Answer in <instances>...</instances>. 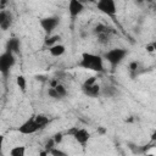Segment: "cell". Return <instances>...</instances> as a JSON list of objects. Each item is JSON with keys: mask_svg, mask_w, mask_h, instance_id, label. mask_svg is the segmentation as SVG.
<instances>
[{"mask_svg": "<svg viewBox=\"0 0 156 156\" xmlns=\"http://www.w3.org/2000/svg\"><path fill=\"white\" fill-rule=\"evenodd\" d=\"M78 66L94 71V72H104V60L100 55L91 54V52H83L80 56V61L78 62Z\"/></svg>", "mask_w": 156, "mask_h": 156, "instance_id": "1", "label": "cell"}, {"mask_svg": "<svg viewBox=\"0 0 156 156\" xmlns=\"http://www.w3.org/2000/svg\"><path fill=\"white\" fill-rule=\"evenodd\" d=\"M127 55H128V51L126 49L115 48V49H111V50L106 51L104 54V58L111 65V67H116L126 58Z\"/></svg>", "mask_w": 156, "mask_h": 156, "instance_id": "2", "label": "cell"}, {"mask_svg": "<svg viewBox=\"0 0 156 156\" xmlns=\"http://www.w3.org/2000/svg\"><path fill=\"white\" fill-rule=\"evenodd\" d=\"M82 91L89 98H98L101 94V88L96 82L95 77H89L82 84Z\"/></svg>", "mask_w": 156, "mask_h": 156, "instance_id": "3", "label": "cell"}, {"mask_svg": "<svg viewBox=\"0 0 156 156\" xmlns=\"http://www.w3.org/2000/svg\"><path fill=\"white\" fill-rule=\"evenodd\" d=\"M15 62H16V58H15L13 52L6 50L4 54H1V56H0V72L5 78L9 77L10 71L13 67Z\"/></svg>", "mask_w": 156, "mask_h": 156, "instance_id": "4", "label": "cell"}, {"mask_svg": "<svg viewBox=\"0 0 156 156\" xmlns=\"http://www.w3.org/2000/svg\"><path fill=\"white\" fill-rule=\"evenodd\" d=\"M66 134L73 136L74 140H76L78 144H80L82 146H85L87 143H88L89 139H90V133H89L87 129H84V128L72 127L71 129H68V130L66 132Z\"/></svg>", "mask_w": 156, "mask_h": 156, "instance_id": "5", "label": "cell"}, {"mask_svg": "<svg viewBox=\"0 0 156 156\" xmlns=\"http://www.w3.org/2000/svg\"><path fill=\"white\" fill-rule=\"evenodd\" d=\"M96 9L102 12L104 15L115 18L117 13V6L115 0H98L96 1Z\"/></svg>", "mask_w": 156, "mask_h": 156, "instance_id": "6", "label": "cell"}, {"mask_svg": "<svg viewBox=\"0 0 156 156\" xmlns=\"http://www.w3.org/2000/svg\"><path fill=\"white\" fill-rule=\"evenodd\" d=\"M40 27L44 29L46 34H51L54 29L60 24V17L58 16H49L40 20Z\"/></svg>", "mask_w": 156, "mask_h": 156, "instance_id": "7", "label": "cell"}, {"mask_svg": "<svg viewBox=\"0 0 156 156\" xmlns=\"http://www.w3.org/2000/svg\"><path fill=\"white\" fill-rule=\"evenodd\" d=\"M17 130H18L20 133H22V134H33V133H35V132H38V130H40V129H39V127H38V123H37L35 118L32 117V118L27 119L26 122H23V123L18 127Z\"/></svg>", "mask_w": 156, "mask_h": 156, "instance_id": "8", "label": "cell"}, {"mask_svg": "<svg viewBox=\"0 0 156 156\" xmlns=\"http://www.w3.org/2000/svg\"><path fill=\"white\" fill-rule=\"evenodd\" d=\"M84 10V2L80 0H69L68 1V13L72 18L79 16Z\"/></svg>", "mask_w": 156, "mask_h": 156, "instance_id": "9", "label": "cell"}, {"mask_svg": "<svg viewBox=\"0 0 156 156\" xmlns=\"http://www.w3.org/2000/svg\"><path fill=\"white\" fill-rule=\"evenodd\" d=\"M48 95L52 99H62L67 95V89L62 84H56L55 87H50L48 89Z\"/></svg>", "mask_w": 156, "mask_h": 156, "instance_id": "10", "label": "cell"}, {"mask_svg": "<svg viewBox=\"0 0 156 156\" xmlns=\"http://www.w3.org/2000/svg\"><path fill=\"white\" fill-rule=\"evenodd\" d=\"M13 17L12 13L9 10H1L0 11V28L2 30H7L12 24Z\"/></svg>", "mask_w": 156, "mask_h": 156, "instance_id": "11", "label": "cell"}, {"mask_svg": "<svg viewBox=\"0 0 156 156\" xmlns=\"http://www.w3.org/2000/svg\"><path fill=\"white\" fill-rule=\"evenodd\" d=\"M5 46H6V50L7 51H11L13 54H18L20 52V49H21V41H20V39L12 37V38H10L6 41V45Z\"/></svg>", "mask_w": 156, "mask_h": 156, "instance_id": "12", "label": "cell"}, {"mask_svg": "<svg viewBox=\"0 0 156 156\" xmlns=\"http://www.w3.org/2000/svg\"><path fill=\"white\" fill-rule=\"evenodd\" d=\"M65 51H66L65 45H62V44H60V43H58V44H55V45H52V46L49 48V52H50L52 56H55V57H58V56L63 55Z\"/></svg>", "mask_w": 156, "mask_h": 156, "instance_id": "13", "label": "cell"}, {"mask_svg": "<svg viewBox=\"0 0 156 156\" xmlns=\"http://www.w3.org/2000/svg\"><path fill=\"white\" fill-rule=\"evenodd\" d=\"M34 118H35V121H37V123H38L39 129L45 128V127H46V124L50 122L49 117H46L45 115H37V116H34Z\"/></svg>", "mask_w": 156, "mask_h": 156, "instance_id": "14", "label": "cell"}, {"mask_svg": "<svg viewBox=\"0 0 156 156\" xmlns=\"http://www.w3.org/2000/svg\"><path fill=\"white\" fill-rule=\"evenodd\" d=\"M111 33H112V30H111V32H104V33L98 34V35H96V37H98V41H99L100 44H107V43L110 41Z\"/></svg>", "mask_w": 156, "mask_h": 156, "instance_id": "15", "label": "cell"}, {"mask_svg": "<svg viewBox=\"0 0 156 156\" xmlns=\"http://www.w3.org/2000/svg\"><path fill=\"white\" fill-rule=\"evenodd\" d=\"M60 39H61L60 35H50V37H48V38L45 39L44 44H45L46 46L50 48V46H52V45H55V44H58Z\"/></svg>", "mask_w": 156, "mask_h": 156, "instance_id": "16", "label": "cell"}, {"mask_svg": "<svg viewBox=\"0 0 156 156\" xmlns=\"http://www.w3.org/2000/svg\"><path fill=\"white\" fill-rule=\"evenodd\" d=\"M26 152V147L24 146H13L10 150V155L11 156H24Z\"/></svg>", "mask_w": 156, "mask_h": 156, "instance_id": "17", "label": "cell"}, {"mask_svg": "<svg viewBox=\"0 0 156 156\" xmlns=\"http://www.w3.org/2000/svg\"><path fill=\"white\" fill-rule=\"evenodd\" d=\"M16 83H17V85H18V88L24 93L26 91V87H27V82H26V78L23 77V76H18L17 78H16Z\"/></svg>", "mask_w": 156, "mask_h": 156, "instance_id": "18", "label": "cell"}, {"mask_svg": "<svg viewBox=\"0 0 156 156\" xmlns=\"http://www.w3.org/2000/svg\"><path fill=\"white\" fill-rule=\"evenodd\" d=\"M101 94L107 96H113L116 94V89L113 87H105V88H101Z\"/></svg>", "mask_w": 156, "mask_h": 156, "instance_id": "19", "label": "cell"}, {"mask_svg": "<svg viewBox=\"0 0 156 156\" xmlns=\"http://www.w3.org/2000/svg\"><path fill=\"white\" fill-rule=\"evenodd\" d=\"M138 68H139V62L132 61V62L129 63V72H130V76H132V77H134V76L136 74Z\"/></svg>", "mask_w": 156, "mask_h": 156, "instance_id": "20", "label": "cell"}, {"mask_svg": "<svg viewBox=\"0 0 156 156\" xmlns=\"http://www.w3.org/2000/svg\"><path fill=\"white\" fill-rule=\"evenodd\" d=\"M49 155H54V156H67V154L65 151H61L56 147H52L51 150H49Z\"/></svg>", "mask_w": 156, "mask_h": 156, "instance_id": "21", "label": "cell"}, {"mask_svg": "<svg viewBox=\"0 0 156 156\" xmlns=\"http://www.w3.org/2000/svg\"><path fill=\"white\" fill-rule=\"evenodd\" d=\"M55 145H57V144L55 143L54 138H50V139L46 141V144H45V149H46V151L49 152V150H51L52 147H55Z\"/></svg>", "mask_w": 156, "mask_h": 156, "instance_id": "22", "label": "cell"}, {"mask_svg": "<svg viewBox=\"0 0 156 156\" xmlns=\"http://www.w3.org/2000/svg\"><path fill=\"white\" fill-rule=\"evenodd\" d=\"M52 138H54V140H55V143H56V144H60V143H62V139H63V133H61V132L55 133V134L52 135Z\"/></svg>", "mask_w": 156, "mask_h": 156, "instance_id": "23", "label": "cell"}, {"mask_svg": "<svg viewBox=\"0 0 156 156\" xmlns=\"http://www.w3.org/2000/svg\"><path fill=\"white\" fill-rule=\"evenodd\" d=\"M80 1H83V2H94L95 0H80Z\"/></svg>", "mask_w": 156, "mask_h": 156, "instance_id": "24", "label": "cell"}, {"mask_svg": "<svg viewBox=\"0 0 156 156\" xmlns=\"http://www.w3.org/2000/svg\"><path fill=\"white\" fill-rule=\"evenodd\" d=\"M152 46H154V50H156V43H152Z\"/></svg>", "mask_w": 156, "mask_h": 156, "instance_id": "25", "label": "cell"}, {"mask_svg": "<svg viewBox=\"0 0 156 156\" xmlns=\"http://www.w3.org/2000/svg\"><path fill=\"white\" fill-rule=\"evenodd\" d=\"M146 1H152V0H146Z\"/></svg>", "mask_w": 156, "mask_h": 156, "instance_id": "26", "label": "cell"}]
</instances>
